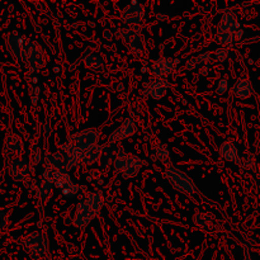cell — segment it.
Segmentation results:
<instances>
[{
	"instance_id": "f546056e",
	"label": "cell",
	"mask_w": 260,
	"mask_h": 260,
	"mask_svg": "<svg viewBox=\"0 0 260 260\" xmlns=\"http://www.w3.org/2000/svg\"><path fill=\"white\" fill-rule=\"evenodd\" d=\"M212 52H210V51H205V52H202L201 55L197 56V60H198V63L202 66H210V63L212 62Z\"/></svg>"
},
{
	"instance_id": "d6986e66",
	"label": "cell",
	"mask_w": 260,
	"mask_h": 260,
	"mask_svg": "<svg viewBox=\"0 0 260 260\" xmlns=\"http://www.w3.org/2000/svg\"><path fill=\"white\" fill-rule=\"evenodd\" d=\"M142 167V160L139 159L137 156H131L129 155L128 160H127L126 169L123 170L122 175L127 179H131V178H135L140 173V169Z\"/></svg>"
},
{
	"instance_id": "ffe728a7",
	"label": "cell",
	"mask_w": 260,
	"mask_h": 260,
	"mask_svg": "<svg viewBox=\"0 0 260 260\" xmlns=\"http://www.w3.org/2000/svg\"><path fill=\"white\" fill-rule=\"evenodd\" d=\"M5 147H7V150L10 154L14 155H20L23 152V150H24L22 139L15 134L8 135L7 140H5Z\"/></svg>"
},
{
	"instance_id": "6da1fadb",
	"label": "cell",
	"mask_w": 260,
	"mask_h": 260,
	"mask_svg": "<svg viewBox=\"0 0 260 260\" xmlns=\"http://www.w3.org/2000/svg\"><path fill=\"white\" fill-rule=\"evenodd\" d=\"M165 177L175 189L184 193V194H194L197 192V187H196L194 182L178 168H168L165 170Z\"/></svg>"
},
{
	"instance_id": "1f68e13d",
	"label": "cell",
	"mask_w": 260,
	"mask_h": 260,
	"mask_svg": "<svg viewBox=\"0 0 260 260\" xmlns=\"http://www.w3.org/2000/svg\"><path fill=\"white\" fill-rule=\"evenodd\" d=\"M78 192H79V187H78V184H76V183H73L71 185L66 187L65 189L61 190L62 196H65V197H69V198L75 197V196L78 194Z\"/></svg>"
},
{
	"instance_id": "d4e9b609",
	"label": "cell",
	"mask_w": 260,
	"mask_h": 260,
	"mask_svg": "<svg viewBox=\"0 0 260 260\" xmlns=\"http://www.w3.org/2000/svg\"><path fill=\"white\" fill-rule=\"evenodd\" d=\"M127 47H128V50L131 51L132 53H136V55H139V53H142L145 51V48H146V43H145L144 38L140 36V37L135 38L134 41H131L129 43H127Z\"/></svg>"
},
{
	"instance_id": "5bb4252c",
	"label": "cell",
	"mask_w": 260,
	"mask_h": 260,
	"mask_svg": "<svg viewBox=\"0 0 260 260\" xmlns=\"http://www.w3.org/2000/svg\"><path fill=\"white\" fill-rule=\"evenodd\" d=\"M46 164L48 168L55 169L60 173H68V164H66V159L61 151L53 152V154L48 155L46 157Z\"/></svg>"
},
{
	"instance_id": "74e56055",
	"label": "cell",
	"mask_w": 260,
	"mask_h": 260,
	"mask_svg": "<svg viewBox=\"0 0 260 260\" xmlns=\"http://www.w3.org/2000/svg\"><path fill=\"white\" fill-rule=\"evenodd\" d=\"M200 74L202 76H207L208 74H210V66H201Z\"/></svg>"
},
{
	"instance_id": "ba28073f",
	"label": "cell",
	"mask_w": 260,
	"mask_h": 260,
	"mask_svg": "<svg viewBox=\"0 0 260 260\" xmlns=\"http://www.w3.org/2000/svg\"><path fill=\"white\" fill-rule=\"evenodd\" d=\"M61 152L63 154L66 159V164H68V170L75 169L80 161H79V151L75 149L74 142H66L61 146Z\"/></svg>"
},
{
	"instance_id": "277c9868",
	"label": "cell",
	"mask_w": 260,
	"mask_h": 260,
	"mask_svg": "<svg viewBox=\"0 0 260 260\" xmlns=\"http://www.w3.org/2000/svg\"><path fill=\"white\" fill-rule=\"evenodd\" d=\"M99 139H101V134H99L98 129L86 128L81 131L80 134L76 135L74 145H75V149L78 151H84V150L89 149V147L98 145Z\"/></svg>"
},
{
	"instance_id": "30bf717a",
	"label": "cell",
	"mask_w": 260,
	"mask_h": 260,
	"mask_svg": "<svg viewBox=\"0 0 260 260\" xmlns=\"http://www.w3.org/2000/svg\"><path fill=\"white\" fill-rule=\"evenodd\" d=\"M239 20L235 13L228 12L222 15L220 24H218L217 32H233L236 33L239 30Z\"/></svg>"
},
{
	"instance_id": "484cf974",
	"label": "cell",
	"mask_w": 260,
	"mask_h": 260,
	"mask_svg": "<svg viewBox=\"0 0 260 260\" xmlns=\"http://www.w3.org/2000/svg\"><path fill=\"white\" fill-rule=\"evenodd\" d=\"M194 222L202 229H211L213 226L212 218L210 215L203 212H197L194 215Z\"/></svg>"
},
{
	"instance_id": "8fae6325",
	"label": "cell",
	"mask_w": 260,
	"mask_h": 260,
	"mask_svg": "<svg viewBox=\"0 0 260 260\" xmlns=\"http://www.w3.org/2000/svg\"><path fill=\"white\" fill-rule=\"evenodd\" d=\"M168 89H169V83L165 79H155L149 84L147 91L155 101H160L167 95Z\"/></svg>"
},
{
	"instance_id": "5b68a950",
	"label": "cell",
	"mask_w": 260,
	"mask_h": 260,
	"mask_svg": "<svg viewBox=\"0 0 260 260\" xmlns=\"http://www.w3.org/2000/svg\"><path fill=\"white\" fill-rule=\"evenodd\" d=\"M94 217H95V213H94L93 210L89 207L86 201L83 200L78 205V208H76L75 217H74L73 223L75 228L85 229Z\"/></svg>"
},
{
	"instance_id": "8d00e7d4",
	"label": "cell",
	"mask_w": 260,
	"mask_h": 260,
	"mask_svg": "<svg viewBox=\"0 0 260 260\" xmlns=\"http://www.w3.org/2000/svg\"><path fill=\"white\" fill-rule=\"evenodd\" d=\"M7 222H8L7 215H5V212L0 211V230L7 228Z\"/></svg>"
},
{
	"instance_id": "44dd1931",
	"label": "cell",
	"mask_w": 260,
	"mask_h": 260,
	"mask_svg": "<svg viewBox=\"0 0 260 260\" xmlns=\"http://www.w3.org/2000/svg\"><path fill=\"white\" fill-rule=\"evenodd\" d=\"M53 189H55V183L42 178L40 184H38V189H37L38 198H40L42 202H47V201L51 198V196H52Z\"/></svg>"
},
{
	"instance_id": "83f0119b",
	"label": "cell",
	"mask_w": 260,
	"mask_h": 260,
	"mask_svg": "<svg viewBox=\"0 0 260 260\" xmlns=\"http://www.w3.org/2000/svg\"><path fill=\"white\" fill-rule=\"evenodd\" d=\"M151 74L156 79H162V76L167 75V74H165V68H164V58H157V60L152 63Z\"/></svg>"
},
{
	"instance_id": "7c38bea8",
	"label": "cell",
	"mask_w": 260,
	"mask_h": 260,
	"mask_svg": "<svg viewBox=\"0 0 260 260\" xmlns=\"http://www.w3.org/2000/svg\"><path fill=\"white\" fill-rule=\"evenodd\" d=\"M233 93L239 99L250 98L253 95V85H251L250 80L245 78L238 79V81L234 84Z\"/></svg>"
},
{
	"instance_id": "cb8c5ba5",
	"label": "cell",
	"mask_w": 260,
	"mask_h": 260,
	"mask_svg": "<svg viewBox=\"0 0 260 260\" xmlns=\"http://www.w3.org/2000/svg\"><path fill=\"white\" fill-rule=\"evenodd\" d=\"M85 201L95 215L102 210V208H103L104 201H103V197L101 196V193H96V192L90 193V194L85 198Z\"/></svg>"
},
{
	"instance_id": "4dcf8cb0",
	"label": "cell",
	"mask_w": 260,
	"mask_h": 260,
	"mask_svg": "<svg viewBox=\"0 0 260 260\" xmlns=\"http://www.w3.org/2000/svg\"><path fill=\"white\" fill-rule=\"evenodd\" d=\"M213 57H215V60L217 61V62H226V61H228V58H229V52H228V50H226V48H223V47H220V48H217V50H216V52H215V55H213Z\"/></svg>"
},
{
	"instance_id": "ac0fdd59",
	"label": "cell",
	"mask_w": 260,
	"mask_h": 260,
	"mask_svg": "<svg viewBox=\"0 0 260 260\" xmlns=\"http://www.w3.org/2000/svg\"><path fill=\"white\" fill-rule=\"evenodd\" d=\"M141 30L142 28L140 27V25H124V27L119 28V29L117 30V36L121 37L126 43H129L131 41H134L135 38L141 36Z\"/></svg>"
},
{
	"instance_id": "e575fe53",
	"label": "cell",
	"mask_w": 260,
	"mask_h": 260,
	"mask_svg": "<svg viewBox=\"0 0 260 260\" xmlns=\"http://www.w3.org/2000/svg\"><path fill=\"white\" fill-rule=\"evenodd\" d=\"M198 66H200V63H198V60H197V57L188 58V60H187V62H185V68H187L188 70H190V71L196 70V69H197Z\"/></svg>"
},
{
	"instance_id": "7a4b0ae2",
	"label": "cell",
	"mask_w": 260,
	"mask_h": 260,
	"mask_svg": "<svg viewBox=\"0 0 260 260\" xmlns=\"http://www.w3.org/2000/svg\"><path fill=\"white\" fill-rule=\"evenodd\" d=\"M145 17L144 5L137 2H132L122 10L121 19L124 25H140Z\"/></svg>"
},
{
	"instance_id": "ab89813d",
	"label": "cell",
	"mask_w": 260,
	"mask_h": 260,
	"mask_svg": "<svg viewBox=\"0 0 260 260\" xmlns=\"http://www.w3.org/2000/svg\"><path fill=\"white\" fill-rule=\"evenodd\" d=\"M0 192H2V190H0Z\"/></svg>"
},
{
	"instance_id": "9a60e30c",
	"label": "cell",
	"mask_w": 260,
	"mask_h": 260,
	"mask_svg": "<svg viewBox=\"0 0 260 260\" xmlns=\"http://www.w3.org/2000/svg\"><path fill=\"white\" fill-rule=\"evenodd\" d=\"M25 61L29 63V68L32 69L33 71L43 68L46 63V56H45V53H43L42 48L38 47V46L36 45L35 47H33V50L30 51V53L28 55L27 60Z\"/></svg>"
},
{
	"instance_id": "52a82bcc",
	"label": "cell",
	"mask_w": 260,
	"mask_h": 260,
	"mask_svg": "<svg viewBox=\"0 0 260 260\" xmlns=\"http://www.w3.org/2000/svg\"><path fill=\"white\" fill-rule=\"evenodd\" d=\"M7 46L9 48L10 53L14 56L17 60L23 61V46H24V40L18 32H12L8 36Z\"/></svg>"
},
{
	"instance_id": "2e32d148",
	"label": "cell",
	"mask_w": 260,
	"mask_h": 260,
	"mask_svg": "<svg viewBox=\"0 0 260 260\" xmlns=\"http://www.w3.org/2000/svg\"><path fill=\"white\" fill-rule=\"evenodd\" d=\"M220 155L228 161L235 162V164H240L241 162L238 149H236L233 142H223L220 147Z\"/></svg>"
},
{
	"instance_id": "3957f363",
	"label": "cell",
	"mask_w": 260,
	"mask_h": 260,
	"mask_svg": "<svg viewBox=\"0 0 260 260\" xmlns=\"http://www.w3.org/2000/svg\"><path fill=\"white\" fill-rule=\"evenodd\" d=\"M23 245L36 256H45L47 254V241L41 233H33L23 240Z\"/></svg>"
},
{
	"instance_id": "d6a6232c",
	"label": "cell",
	"mask_w": 260,
	"mask_h": 260,
	"mask_svg": "<svg viewBox=\"0 0 260 260\" xmlns=\"http://www.w3.org/2000/svg\"><path fill=\"white\" fill-rule=\"evenodd\" d=\"M229 81L228 79L225 78H220L217 80V85H216V89H217L218 94H225L226 91L229 90Z\"/></svg>"
},
{
	"instance_id": "836d02e7",
	"label": "cell",
	"mask_w": 260,
	"mask_h": 260,
	"mask_svg": "<svg viewBox=\"0 0 260 260\" xmlns=\"http://www.w3.org/2000/svg\"><path fill=\"white\" fill-rule=\"evenodd\" d=\"M175 63H177V61H175L174 58H170V57L164 58V68H165V74H167V75L172 73V71H174Z\"/></svg>"
},
{
	"instance_id": "9c48e42d",
	"label": "cell",
	"mask_w": 260,
	"mask_h": 260,
	"mask_svg": "<svg viewBox=\"0 0 260 260\" xmlns=\"http://www.w3.org/2000/svg\"><path fill=\"white\" fill-rule=\"evenodd\" d=\"M102 150L103 147L101 145H95L84 151H79V161L84 165H93L94 162H98L101 159Z\"/></svg>"
},
{
	"instance_id": "d590c367",
	"label": "cell",
	"mask_w": 260,
	"mask_h": 260,
	"mask_svg": "<svg viewBox=\"0 0 260 260\" xmlns=\"http://www.w3.org/2000/svg\"><path fill=\"white\" fill-rule=\"evenodd\" d=\"M41 160V150L38 147H35L32 151V162L33 164H38Z\"/></svg>"
},
{
	"instance_id": "4316f807",
	"label": "cell",
	"mask_w": 260,
	"mask_h": 260,
	"mask_svg": "<svg viewBox=\"0 0 260 260\" xmlns=\"http://www.w3.org/2000/svg\"><path fill=\"white\" fill-rule=\"evenodd\" d=\"M216 42L221 46H226V45H230L235 41V33L233 32H217L216 35Z\"/></svg>"
},
{
	"instance_id": "603a6c76",
	"label": "cell",
	"mask_w": 260,
	"mask_h": 260,
	"mask_svg": "<svg viewBox=\"0 0 260 260\" xmlns=\"http://www.w3.org/2000/svg\"><path fill=\"white\" fill-rule=\"evenodd\" d=\"M84 63L88 69H91L94 71H101L103 69V58L98 53H90L84 58Z\"/></svg>"
},
{
	"instance_id": "f35d334b",
	"label": "cell",
	"mask_w": 260,
	"mask_h": 260,
	"mask_svg": "<svg viewBox=\"0 0 260 260\" xmlns=\"http://www.w3.org/2000/svg\"><path fill=\"white\" fill-rule=\"evenodd\" d=\"M245 260H250V259H249V256L248 255H246V259Z\"/></svg>"
},
{
	"instance_id": "f1b7e54d",
	"label": "cell",
	"mask_w": 260,
	"mask_h": 260,
	"mask_svg": "<svg viewBox=\"0 0 260 260\" xmlns=\"http://www.w3.org/2000/svg\"><path fill=\"white\" fill-rule=\"evenodd\" d=\"M155 156H156V159L159 161L167 164V162H169V150L164 145H159L156 147V150H155Z\"/></svg>"
},
{
	"instance_id": "4fadbf2b",
	"label": "cell",
	"mask_w": 260,
	"mask_h": 260,
	"mask_svg": "<svg viewBox=\"0 0 260 260\" xmlns=\"http://www.w3.org/2000/svg\"><path fill=\"white\" fill-rule=\"evenodd\" d=\"M10 177L15 180H23L29 173V164L25 159H15L10 165Z\"/></svg>"
},
{
	"instance_id": "7402d4cb",
	"label": "cell",
	"mask_w": 260,
	"mask_h": 260,
	"mask_svg": "<svg viewBox=\"0 0 260 260\" xmlns=\"http://www.w3.org/2000/svg\"><path fill=\"white\" fill-rule=\"evenodd\" d=\"M129 155H127V152L123 149H118L116 155V159L113 161V169L116 173H123V170L126 169L127 160H128Z\"/></svg>"
},
{
	"instance_id": "e0dca14e",
	"label": "cell",
	"mask_w": 260,
	"mask_h": 260,
	"mask_svg": "<svg viewBox=\"0 0 260 260\" xmlns=\"http://www.w3.org/2000/svg\"><path fill=\"white\" fill-rule=\"evenodd\" d=\"M117 146L116 144H108L107 146L103 147L102 150V155H101V159H99L98 164L101 169H106L111 162L114 161L116 159V155H117Z\"/></svg>"
},
{
	"instance_id": "8992f818",
	"label": "cell",
	"mask_w": 260,
	"mask_h": 260,
	"mask_svg": "<svg viewBox=\"0 0 260 260\" xmlns=\"http://www.w3.org/2000/svg\"><path fill=\"white\" fill-rule=\"evenodd\" d=\"M136 131H137V127L134 119L127 118L126 121L122 123L121 127H118L116 131L112 132L111 136L108 137V144H117L119 140L128 139V137H131L132 135L136 134Z\"/></svg>"
}]
</instances>
